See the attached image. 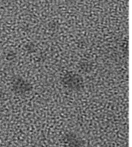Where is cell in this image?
Instances as JSON below:
<instances>
[{
  "label": "cell",
  "instance_id": "obj_1",
  "mask_svg": "<svg viewBox=\"0 0 132 147\" xmlns=\"http://www.w3.org/2000/svg\"><path fill=\"white\" fill-rule=\"evenodd\" d=\"M13 90L16 94H22L28 91L30 89V85L23 79L17 78L13 82Z\"/></svg>",
  "mask_w": 132,
  "mask_h": 147
}]
</instances>
